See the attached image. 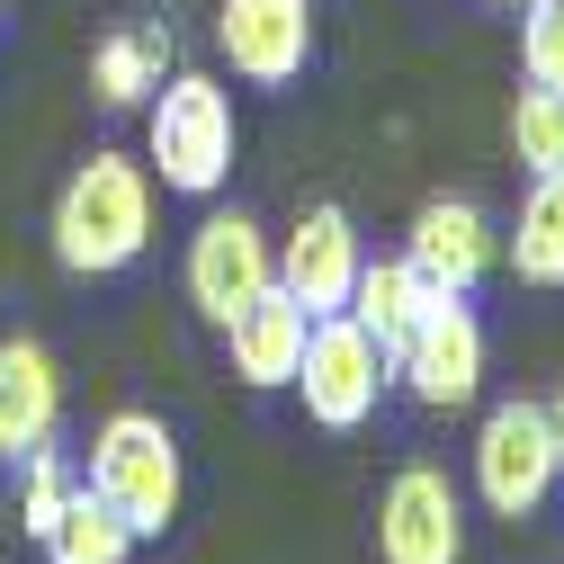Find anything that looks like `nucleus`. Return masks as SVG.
I'll return each instance as SVG.
<instances>
[{
  "mask_svg": "<svg viewBox=\"0 0 564 564\" xmlns=\"http://www.w3.org/2000/svg\"><path fill=\"white\" fill-rule=\"evenodd\" d=\"M153 251V171L126 153H90L54 197V260L73 278H117Z\"/></svg>",
  "mask_w": 564,
  "mask_h": 564,
  "instance_id": "obj_1",
  "label": "nucleus"
},
{
  "mask_svg": "<svg viewBox=\"0 0 564 564\" xmlns=\"http://www.w3.org/2000/svg\"><path fill=\"white\" fill-rule=\"evenodd\" d=\"M242 126H234V90L216 73H171L144 99V171L171 197H216L234 180Z\"/></svg>",
  "mask_w": 564,
  "mask_h": 564,
  "instance_id": "obj_2",
  "label": "nucleus"
},
{
  "mask_svg": "<svg viewBox=\"0 0 564 564\" xmlns=\"http://www.w3.org/2000/svg\"><path fill=\"white\" fill-rule=\"evenodd\" d=\"M90 492L134 529V538H162L188 502V466L162 412H108L99 440H90Z\"/></svg>",
  "mask_w": 564,
  "mask_h": 564,
  "instance_id": "obj_3",
  "label": "nucleus"
},
{
  "mask_svg": "<svg viewBox=\"0 0 564 564\" xmlns=\"http://www.w3.org/2000/svg\"><path fill=\"white\" fill-rule=\"evenodd\" d=\"M475 492L492 520H538L546 492H555V431H546V403L511 394L484 412L475 431Z\"/></svg>",
  "mask_w": 564,
  "mask_h": 564,
  "instance_id": "obj_4",
  "label": "nucleus"
},
{
  "mask_svg": "<svg viewBox=\"0 0 564 564\" xmlns=\"http://www.w3.org/2000/svg\"><path fill=\"white\" fill-rule=\"evenodd\" d=\"M386 386H394V359L349 314H323L305 332V368H296L305 421H323V431H359V421L386 403Z\"/></svg>",
  "mask_w": 564,
  "mask_h": 564,
  "instance_id": "obj_5",
  "label": "nucleus"
},
{
  "mask_svg": "<svg viewBox=\"0 0 564 564\" xmlns=\"http://www.w3.org/2000/svg\"><path fill=\"white\" fill-rule=\"evenodd\" d=\"M278 288V242L242 216V206H216L197 234H188V305L206 314V323H234L251 296H269Z\"/></svg>",
  "mask_w": 564,
  "mask_h": 564,
  "instance_id": "obj_6",
  "label": "nucleus"
},
{
  "mask_svg": "<svg viewBox=\"0 0 564 564\" xmlns=\"http://www.w3.org/2000/svg\"><path fill=\"white\" fill-rule=\"evenodd\" d=\"M377 564H466V502L440 466H403L377 492Z\"/></svg>",
  "mask_w": 564,
  "mask_h": 564,
  "instance_id": "obj_7",
  "label": "nucleus"
},
{
  "mask_svg": "<svg viewBox=\"0 0 564 564\" xmlns=\"http://www.w3.org/2000/svg\"><path fill=\"white\" fill-rule=\"evenodd\" d=\"M394 377H403L421 403H440V412L475 403V394H484V323H475V305L440 288L431 314L412 323V340L394 349Z\"/></svg>",
  "mask_w": 564,
  "mask_h": 564,
  "instance_id": "obj_8",
  "label": "nucleus"
},
{
  "mask_svg": "<svg viewBox=\"0 0 564 564\" xmlns=\"http://www.w3.org/2000/svg\"><path fill=\"white\" fill-rule=\"evenodd\" d=\"M359 225H349V206H305V216L288 225V242H278V288H288L314 323L323 314H349V288H359Z\"/></svg>",
  "mask_w": 564,
  "mask_h": 564,
  "instance_id": "obj_9",
  "label": "nucleus"
},
{
  "mask_svg": "<svg viewBox=\"0 0 564 564\" xmlns=\"http://www.w3.org/2000/svg\"><path fill=\"white\" fill-rule=\"evenodd\" d=\"M216 45L251 90H288L314 63V0H225Z\"/></svg>",
  "mask_w": 564,
  "mask_h": 564,
  "instance_id": "obj_10",
  "label": "nucleus"
},
{
  "mask_svg": "<svg viewBox=\"0 0 564 564\" xmlns=\"http://www.w3.org/2000/svg\"><path fill=\"white\" fill-rule=\"evenodd\" d=\"M403 260L431 278V288H448V296H475L484 288V269L502 260V242H492V216L475 197H431L412 216V234H403Z\"/></svg>",
  "mask_w": 564,
  "mask_h": 564,
  "instance_id": "obj_11",
  "label": "nucleus"
},
{
  "mask_svg": "<svg viewBox=\"0 0 564 564\" xmlns=\"http://www.w3.org/2000/svg\"><path fill=\"white\" fill-rule=\"evenodd\" d=\"M63 431V368H54V349L10 332L0 340V466H19L28 448H54Z\"/></svg>",
  "mask_w": 564,
  "mask_h": 564,
  "instance_id": "obj_12",
  "label": "nucleus"
},
{
  "mask_svg": "<svg viewBox=\"0 0 564 564\" xmlns=\"http://www.w3.org/2000/svg\"><path fill=\"white\" fill-rule=\"evenodd\" d=\"M305 332H314V314L288 296V288H269V296H251L234 323H225V349H234V377L251 386V394H278V386H296V368H305Z\"/></svg>",
  "mask_w": 564,
  "mask_h": 564,
  "instance_id": "obj_13",
  "label": "nucleus"
},
{
  "mask_svg": "<svg viewBox=\"0 0 564 564\" xmlns=\"http://www.w3.org/2000/svg\"><path fill=\"white\" fill-rule=\"evenodd\" d=\"M171 73H180V45H171L162 19H134V28H117V36L90 54V90H99L108 108H144Z\"/></svg>",
  "mask_w": 564,
  "mask_h": 564,
  "instance_id": "obj_14",
  "label": "nucleus"
},
{
  "mask_svg": "<svg viewBox=\"0 0 564 564\" xmlns=\"http://www.w3.org/2000/svg\"><path fill=\"white\" fill-rule=\"evenodd\" d=\"M431 296H440V288L394 251V260H368V269H359V288H349V323H359L386 359H394V349L412 340V323L431 314Z\"/></svg>",
  "mask_w": 564,
  "mask_h": 564,
  "instance_id": "obj_15",
  "label": "nucleus"
},
{
  "mask_svg": "<svg viewBox=\"0 0 564 564\" xmlns=\"http://www.w3.org/2000/svg\"><path fill=\"white\" fill-rule=\"evenodd\" d=\"M502 260H511L520 288H564V171H538V180H529Z\"/></svg>",
  "mask_w": 564,
  "mask_h": 564,
  "instance_id": "obj_16",
  "label": "nucleus"
},
{
  "mask_svg": "<svg viewBox=\"0 0 564 564\" xmlns=\"http://www.w3.org/2000/svg\"><path fill=\"white\" fill-rule=\"evenodd\" d=\"M134 555V529L99 502V492L82 484L73 502H63V520L45 529V564H126Z\"/></svg>",
  "mask_w": 564,
  "mask_h": 564,
  "instance_id": "obj_17",
  "label": "nucleus"
},
{
  "mask_svg": "<svg viewBox=\"0 0 564 564\" xmlns=\"http://www.w3.org/2000/svg\"><path fill=\"white\" fill-rule=\"evenodd\" d=\"M511 153H520V171L538 180V171H564V90H520L511 99Z\"/></svg>",
  "mask_w": 564,
  "mask_h": 564,
  "instance_id": "obj_18",
  "label": "nucleus"
},
{
  "mask_svg": "<svg viewBox=\"0 0 564 564\" xmlns=\"http://www.w3.org/2000/svg\"><path fill=\"white\" fill-rule=\"evenodd\" d=\"M73 492H82L73 466H63L54 448H28V457H19V529L45 546V529L63 520V502H73Z\"/></svg>",
  "mask_w": 564,
  "mask_h": 564,
  "instance_id": "obj_19",
  "label": "nucleus"
},
{
  "mask_svg": "<svg viewBox=\"0 0 564 564\" xmlns=\"http://www.w3.org/2000/svg\"><path fill=\"white\" fill-rule=\"evenodd\" d=\"M520 73L564 90V0H520Z\"/></svg>",
  "mask_w": 564,
  "mask_h": 564,
  "instance_id": "obj_20",
  "label": "nucleus"
},
{
  "mask_svg": "<svg viewBox=\"0 0 564 564\" xmlns=\"http://www.w3.org/2000/svg\"><path fill=\"white\" fill-rule=\"evenodd\" d=\"M546 431H555V484H564V394L546 403Z\"/></svg>",
  "mask_w": 564,
  "mask_h": 564,
  "instance_id": "obj_21",
  "label": "nucleus"
},
{
  "mask_svg": "<svg viewBox=\"0 0 564 564\" xmlns=\"http://www.w3.org/2000/svg\"><path fill=\"white\" fill-rule=\"evenodd\" d=\"M492 10H520V0H492Z\"/></svg>",
  "mask_w": 564,
  "mask_h": 564,
  "instance_id": "obj_22",
  "label": "nucleus"
}]
</instances>
